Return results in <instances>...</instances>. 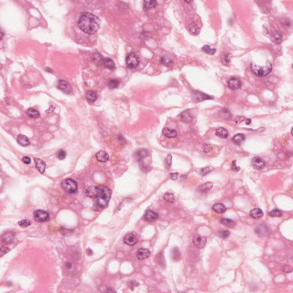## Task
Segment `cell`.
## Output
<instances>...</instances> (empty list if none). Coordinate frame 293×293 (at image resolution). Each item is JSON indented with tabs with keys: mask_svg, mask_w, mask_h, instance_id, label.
Wrapping results in <instances>:
<instances>
[{
	"mask_svg": "<svg viewBox=\"0 0 293 293\" xmlns=\"http://www.w3.org/2000/svg\"><path fill=\"white\" fill-rule=\"evenodd\" d=\"M86 194L88 197L94 199L96 204L101 208L104 209L108 205L112 191L105 185H92L87 189Z\"/></svg>",
	"mask_w": 293,
	"mask_h": 293,
	"instance_id": "obj_1",
	"label": "cell"
},
{
	"mask_svg": "<svg viewBox=\"0 0 293 293\" xmlns=\"http://www.w3.org/2000/svg\"><path fill=\"white\" fill-rule=\"evenodd\" d=\"M100 25L99 18L89 12L82 13L78 21V26L80 30L89 35L96 33L99 30Z\"/></svg>",
	"mask_w": 293,
	"mask_h": 293,
	"instance_id": "obj_2",
	"label": "cell"
},
{
	"mask_svg": "<svg viewBox=\"0 0 293 293\" xmlns=\"http://www.w3.org/2000/svg\"><path fill=\"white\" fill-rule=\"evenodd\" d=\"M250 68L252 72L257 76L265 77L272 71L273 66L270 62H267L264 66H260L254 62H251Z\"/></svg>",
	"mask_w": 293,
	"mask_h": 293,
	"instance_id": "obj_3",
	"label": "cell"
},
{
	"mask_svg": "<svg viewBox=\"0 0 293 293\" xmlns=\"http://www.w3.org/2000/svg\"><path fill=\"white\" fill-rule=\"evenodd\" d=\"M63 189L67 193H73L77 190V184L75 180L72 179H66L61 183Z\"/></svg>",
	"mask_w": 293,
	"mask_h": 293,
	"instance_id": "obj_4",
	"label": "cell"
},
{
	"mask_svg": "<svg viewBox=\"0 0 293 293\" xmlns=\"http://www.w3.org/2000/svg\"><path fill=\"white\" fill-rule=\"evenodd\" d=\"M139 58L135 53H130L127 57L126 63L128 67L136 68L139 64Z\"/></svg>",
	"mask_w": 293,
	"mask_h": 293,
	"instance_id": "obj_5",
	"label": "cell"
},
{
	"mask_svg": "<svg viewBox=\"0 0 293 293\" xmlns=\"http://www.w3.org/2000/svg\"><path fill=\"white\" fill-rule=\"evenodd\" d=\"M33 215L34 220L38 222H44L49 219V215L48 212L42 209L34 211Z\"/></svg>",
	"mask_w": 293,
	"mask_h": 293,
	"instance_id": "obj_6",
	"label": "cell"
},
{
	"mask_svg": "<svg viewBox=\"0 0 293 293\" xmlns=\"http://www.w3.org/2000/svg\"><path fill=\"white\" fill-rule=\"evenodd\" d=\"M193 243L195 247L199 249H203L206 245L207 238L203 236L197 235L193 238Z\"/></svg>",
	"mask_w": 293,
	"mask_h": 293,
	"instance_id": "obj_7",
	"label": "cell"
},
{
	"mask_svg": "<svg viewBox=\"0 0 293 293\" xmlns=\"http://www.w3.org/2000/svg\"><path fill=\"white\" fill-rule=\"evenodd\" d=\"M241 86L242 82L237 77H231L228 81V87L232 90L238 89L240 88Z\"/></svg>",
	"mask_w": 293,
	"mask_h": 293,
	"instance_id": "obj_8",
	"label": "cell"
},
{
	"mask_svg": "<svg viewBox=\"0 0 293 293\" xmlns=\"http://www.w3.org/2000/svg\"><path fill=\"white\" fill-rule=\"evenodd\" d=\"M252 165L254 168L258 170H260L266 166V163L263 159L259 157H256L252 160Z\"/></svg>",
	"mask_w": 293,
	"mask_h": 293,
	"instance_id": "obj_9",
	"label": "cell"
},
{
	"mask_svg": "<svg viewBox=\"0 0 293 293\" xmlns=\"http://www.w3.org/2000/svg\"><path fill=\"white\" fill-rule=\"evenodd\" d=\"M137 238L135 235L129 233L124 238V242L128 246H134L137 242Z\"/></svg>",
	"mask_w": 293,
	"mask_h": 293,
	"instance_id": "obj_10",
	"label": "cell"
},
{
	"mask_svg": "<svg viewBox=\"0 0 293 293\" xmlns=\"http://www.w3.org/2000/svg\"><path fill=\"white\" fill-rule=\"evenodd\" d=\"M151 252L147 249L141 248L137 251V257L139 260H144L150 257Z\"/></svg>",
	"mask_w": 293,
	"mask_h": 293,
	"instance_id": "obj_11",
	"label": "cell"
},
{
	"mask_svg": "<svg viewBox=\"0 0 293 293\" xmlns=\"http://www.w3.org/2000/svg\"><path fill=\"white\" fill-rule=\"evenodd\" d=\"M57 87L61 91L65 93H69L71 92L72 89L69 84L66 81L64 80H60L58 83Z\"/></svg>",
	"mask_w": 293,
	"mask_h": 293,
	"instance_id": "obj_12",
	"label": "cell"
},
{
	"mask_svg": "<svg viewBox=\"0 0 293 293\" xmlns=\"http://www.w3.org/2000/svg\"><path fill=\"white\" fill-rule=\"evenodd\" d=\"M144 217L147 221L153 222L158 219V218H159V214L153 211L148 210L145 213Z\"/></svg>",
	"mask_w": 293,
	"mask_h": 293,
	"instance_id": "obj_13",
	"label": "cell"
},
{
	"mask_svg": "<svg viewBox=\"0 0 293 293\" xmlns=\"http://www.w3.org/2000/svg\"><path fill=\"white\" fill-rule=\"evenodd\" d=\"M34 162L36 169L41 174H44L46 168L45 163L42 160L39 158H34Z\"/></svg>",
	"mask_w": 293,
	"mask_h": 293,
	"instance_id": "obj_14",
	"label": "cell"
},
{
	"mask_svg": "<svg viewBox=\"0 0 293 293\" xmlns=\"http://www.w3.org/2000/svg\"><path fill=\"white\" fill-rule=\"evenodd\" d=\"M96 158L99 161L104 163L109 160V155L105 151H99L96 154Z\"/></svg>",
	"mask_w": 293,
	"mask_h": 293,
	"instance_id": "obj_15",
	"label": "cell"
},
{
	"mask_svg": "<svg viewBox=\"0 0 293 293\" xmlns=\"http://www.w3.org/2000/svg\"><path fill=\"white\" fill-rule=\"evenodd\" d=\"M250 215L254 219H258L263 216V212L260 208H255L250 211Z\"/></svg>",
	"mask_w": 293,
	"mask_h": 293,
	"instance_id": "obj_16",
	"label": "cell"
},
{
	"mask_svg": "<svg viewBox=\"0 0 293 293\" xmlns=\"http://www.w3.org/2000/svg\"><path fill=\"white\" fill-rule=\"evenodd\" d=\"M163 134L168 138H175L177 135L176 130L169 129L168 128H164L162 131Z\"/></svg>",
	"mask_w": 293,
	"mask_h": 293,
	"instance_id": "obj_17",
	"label": "cell"
},
{
	"mask_svg": "<svg viewBox=\"0 0 293 293\" xmlns=\"http://www.w3.org/2000/svg\"><path fill=\"white\" fill-rule=\"evenodd\" d=\"M213 187V183L212 182H206L201 184L198 188V190L201 193H205L209 191Z\"/></svg>",
	"mask_w": 293,
	"mask_h": 293,
	"instance_id": "obj_18",
	"label": "cell"
},
{
	"mask_svg": "<svg viewBox=\"0 0 293 293\" xmlns=\"http://www.w3.org/2000/svg\"><path fill=\"white\" fill-rule=\"evenodd\" d=\"M215 135L218 137L223 139L227 138L229 135L228 131L223 127H219L217 128L215 131Z\"/></svg>",
	"mask_w": 293,
	"mask_h": 293,
	"instance_id": "obj_19",
	"label": "cell"
},
{
	"mask_svg": "<svg viewBox=\"0 0 293 293\" xmlns=\"http://www.w3.org/2000/svg\"><path fill=\"white\" fill-rule=\"evenodd\" d=\"M220 222L226 226V227H228V228H234L236 226V222H235L234 220H233V219H228V218H222L220 220Z\"/></svg>",
	"mask_w": 293,
	"mask_h": 293,
	"instance_id": "obj_20",
	"label": "cell"
},
{
	"mask_svg": "<svg viewBox=\"0 0 293 293\" xmlns=\"http://www.w3.org/2000/svg\"><path fill=\"white\" fill-rule=\"evenodd\" d=\"M17 142L22 146H27L30 144L29 139L24 135H18L17 136Z\"/></svg>",
	"mask_w": 293,
	"mask_h": 293,
	"instance_id": "obj_21",
	"label": "cell"
},
{
	"mask_svg": "<svg viewBox=\"0 0 293 293\" xmlns=\"http://www.w3.org/2000/svg\"><path fill=\"white\" fill-rule=\"evenodd\" d=\"M212 209L215 212H217L218 214H222L226 212L227 209L223 204L216 203L213 205Z\"/></svg>",
	"mask_w": 293,
	"mask_h": 293,
	"instance_id": "obj_22",
	"label": "cell"
},
{
	"mask_svg": "<svg viewBox=\"0 0 293 293\" xmlns=\"http://www.w3.org/2000/svg\"><path fill=\"white\" fill-rule=\"evenodd\" d=\"M245 136L242 134L235 135L232 139V141L236 145H240L245 140Z\"/></svg>",
	"mask_w": 293,
	"mask_h": 293,
	"instance_id": "obj_23",
	"label": "cell"
},
{
	"mask_svg": "<svg viewBox=\"0 0 293 293\" xmlns=\"http://www.w3.org/2000/svg\"><path fill=\"white\" fill-rule=\"evenodd\" d=\"M157 2L156 1H145L144 2L143 7L145 10H150L155 8L156 6Z\"/></svg>",
	"mask_w": 293,
	"mask_h": 293,
	"instance_id": "obj_24",
	"label": "cell"
},
{
	"mask_svg": "<svg viewBox=\"0 0 293 293\" xmlns=\"http://www.w3.org/2000/svg\"><path fill=\"white\" fill-rule=\"evenodd\" d=\"M102 64L107 68H108L109 69H112V70H113L115 69L116 68V66H115V63L113 62V61L112 60H111L109 58H106V59H104L103 61V63Z\"/></svg>",
	"mask_w": 293,
	"mask_h": 293,
	"instance_id": "obj_25",
	"label": "cell"
},
{
	"mask_svg": "<svg viewBox=\"0 0 293 293\" xmlns=\"http://www.w3.org/2000/svg\"><path fill=\"white\" fill-rule=\"evenodd\" d=\"M271 37L273 39L274 42H276L278 44H281L282 41V36L279 32L277 31H274L271 33Z\"/></svg>",
	"mask_w": 293,
	"mask_h": 293,
	"instance_id": "obj_26",
	"label": "cell"
},
{
	"mask_svg": "<svg viewBox=\"0 0 293 293\" xmlns=\"http://www.w3.org/2000/svg\"><path fill=\"white\" fill-rule=\"evenodd\" d=\"M86 99L89 103H93L97 99V94L93 91H88L86 93Z\"/></svg>",
	"mask_w": 293,
	"mask_h": 293,
	"instance_id": "obj_27",
	"label": "cell"
},
{
	"mask_svg": "<svg viewBox=\"0 0 293 293\" xmlns=\"http://www.w3.org/2000/svg\"><path fill=\"white\" fill-rule=\"evenodd\" d=\"M147 155H148V152L145 149H141L137 152V159L141 163L144 162V160L145 158H147Z\"/></svg>",
	"mask_w": 293,
	"mask_h": 293,
	"instance_id": "obj_28",
	"label": "cell"
},
{
	"mask_svg": "<svg viewBox=\"0 0 293 293\" xmlns=\"http://www.w3.org/2000/svg\"><path fill=\"white\" fill-rule=\"evenodd\" d=\"M13 238H14L13 233H12L11 232H8V233H6L5 234L3 235V236L2 237V240L3 242L8 244V243H11L12 242Z\"/></svg>",
	"mask_w": 293,
	"mask_h": 293,
	"instance_id": "obj_29",
	"label": "cell"
},
{
	"mask_svg": "<svg viewBox=\"0 0 293 293\" xmlns=\"http://www.w3.org/2000/svg\"><path fill=\"white\" fill-rule=\"evenodd\" d=\"M188 28L190 32L194 35H197L200 32V28L195 23H190L188 25Z\"/></svg>",
	"mask_w": 293,
	"mask_h": 293,
	"instance_id": "obj_30",
	"label": "cell"
},
{
	"mask_svg": "<svg viewBox=\"0 0 293 293\" xmlns=\"http://www.w3.org/2000/svg\"><path fill=\"white\" fill-rule=\"evenodd\" d=\"M26 114L28 116L31 117V118H34V119L38 118V117H40V115L39 112L36 109H33V108H29V109H28L26 112Z\"/></svg>",
	"mask_w": 293,
	"mask_h": 293,
	"instance_id": "obj_31",
	"label": "cell"
},
{
	"mask_svg": "<svg viewBox=\"0 0 293 293\" xmlns=\"http://www.w3.org/2000/svg\"><path fill=\"white\" fill-rule=\"evenodd\" d=\"M181 119L184 123H189L192 121L193 117L188 111H184L181 114Z\"/></svg>",
	"mask_w": 293,
	"mask_h": 293,
	"instance_id": "obj_32",
	"label": "cell"
},
{
	"mask_svg": "<svg viewBox=\"0 0 293 293\" xmlns=\"http://www.w3.org/2000/svg\"><path fill=\"white\" fill-rule=\"evenodd\" d=\"M194 96L196 97V99H198V100L199 101H203L204 100H207V99H211L209 96H208V95H207L203 93H201V92H195Z\"/></svg>",
	"mask_w": 293,
	"mask_h": 293,
	"instance_id": "obj_33",
	"label": "cell"
},
{
	"mask_svg": "<svg viewBox=\"0 0 293 293\" xmlns=\"http://www.w3.org/2000/svg\"><path fill=\"white\" fill-rule=\"evenodd\" d=\"M164 199L169 203H174L175 201L174 195L171 193H166L163 196Z\"/></svg>",
	"mask_w": 293,
	"mask_h": 293,
	"instance_id": "obj_34",
	"label": "cell"
},
{
	"mask_svg": "<svg viewBox=\"0 0 293 293\" xmlns=\"http://www.w3.org/2000/svg\"><path fill=\"white\" fill-rule=\"evenodd\" d=\"M231 56H232L230 54V53H225V54H224V55L223 56L222 59L223 64V65H228L230 63Z\"/></svg>",
	"mask_w": 293,
	"mask_h": 293,
	"instance_id": "obj_35",
	"label": "cell"
},
{
	"mask_svg": "<svg viewBox=\"0 0 293 293\" xmlns=\"http://www.w3.org/2000/svg\"><path fill=\"white\" fill-rule=\"evenodd\" d=\"M268 215L271 217H281L282 216V212L279 209H273L268 213Z\"/></svg>",
	"mask_w": 293,
	"mask_h": 293,
	"instance_id": "obj_36",
	"label": "cell"
},
{
	"mask_svg": "<svg viewBox=\"0 0 293 293\" xmlns=\"http://www.w3.org/2000/svg\"><path fill=\"white\" fill-rule=\"evenodd\" d=\"M202 50H203L204 52L211 55H214L216 53V49L215 48H211L209 45H204L202 48Z\"/></svg>",
	"mask_w": 293,
	"mask_h": 293,
	"instance_id": "obj_37",
	"label": "cell"
},
{
	"mask_svg": "<svg viewBox=\"0 0 293 293\" xmlns=\"http://www.w3.org/2000/svg\"><path fill=\"white\" fill-rule=\"evenodd\" d=\"M172 257L174 260H178L181 257V254L177 247H175L172 251Z\"/></svg>",
	"mask_w": 293,
	"mask_h": 293,
	"instance_id": "obj_38",
	"label": "cell"
},
{
	"mask_svg": "<svg viewBox=\"0 0 293 293\" xmlns=\"http://www.w3.org/2000/svg\"><path fill=\"white\" fill-rule=\"evenodd\" d=\"M18 224L21 227H26L32 224V222L28 219H24L19 221Z\"/></svg>",
	"mask_w": 293,
	"mask_h": 293,
	"instance_id": "obj_39",
	"label": "cell"
},
{
	"mask_svg": "<svg viewBox=\"0 0 293 293\" xmlns=\"http://www.w3.org/2000/svg\"><path fill=\"white\" fill-rule=\"evenodd\" d=\"M108 85L109 88H111V89L116 88L119 85V81L116 80H111L109 81Z\"/></svg>",
	"mask_w": 293,
	"mask_h": 293,
	"instance_id": "obj_40",
	"label": "cell"
},
{
	"mask_svg": "<svg viewBox=\"0 0 293 293\" xmlns=\"http://www.w3.org/2000/svg\"><path fill=\"white\" fill-rule=\"evenodd\" d=\"M230 235V233L228 230H225V231H221L219 233V236L221 237L223 239H226L228 238Z\"/></svg>",
	"mask_w": 293,
	"mask_h": 293,
	"instance_id": "obj_41",
	"label": "cell"
},
{
	"mask_svg": "<svg viewBox=\"0 0 293 293\" xmlns=\"http://www.w3.org/2000/svg\"><path fill=\"white\" fill-rule=\"evenodd\" d=\"M67 153L63 150H60L57 152V156L60 160H64L66 158Z\"/></svg>",
	"mask_w": 293,
	"mask_h": 293,
	"instance_id": "obj_42",
	"label": "cell"
},
{
	"mask_svg": "<svg viewBox=\"0 0 293 293\" xmlns=\"http://www.w3.org/2000/svg\"><path fill=\"white\" fill-rule=\"evenodd\" d=\"M213 169H214V168L212 167H207L201 169V173L203 175H206L207 174L209 173L211 171H212Z\"/></svg>",
	"mask_w": 293,
	"mask_h": 293,
	"instance_id": "obj_43",
	"label": "cell"
},
{
	"mask_svg": "<svg viewBox=\"0 0 293 293\" xmlns=\"http://www.w3.org/2000/svg\"><path fill=\"white\" fill-rule=\"evenodd\" d=\"M10 251V249L8 247L6 246H2L1 249V256L2 257L4 255L7 254L9 251Z\"/></svg>",
	"mask_w": 293,
	"mask_h": 293,
	"instance_id": "obj_44",
	"label": "cell"
},
{
	"mask_svg": "<svg viewBox=\"0 0 293 293\" xmlns=\"http://www.w3.org/2000/svg\"><path fill=\"white\" fill-rule=\"evenodd\" d=\"M231 169L233 171H234L235 172H238L240 170V167L236 166V160H234L233 161L232 165H231Z\"/></svg>",
	"mask_w": 293,
	"mask_h": 293,
	"instance_id": "obj_45",
	"label": "cell"
},
{
	"mask_svg": "<svg viewBox=\"0 0 293 293\" xmlns=\"http://www.w3.org/2000/svg\"><path fill=\"white\" fill-rule=\"evenodd\" d=\"M166 162L167 163L168 165L171 167L172 164V155L171 154L168 155L167 157L166 158Z\"/></svg>",
	"mask_w": 293,
	"mask_h": 293,
	"instance_id": "obj_46",
	"label": "cell"
},
{
	"mask_svg": "<svg viewBox=\"0 0 293 293\" xmlns=\"http://www.w3.org/2000/svg\"><path fill=\"white\" fill-rule=\"evenodd\" d=\"M23 161L26 164H29L31 163V159L28 156H25L23 158Z\"/></svg>",
	"mask_w": 293,
	"mask_h": 293,
	"instance_id": "obj_47",
	"label": "cell"
},
{
	"mask_svg": "<svg viewBox=\"0 0 293 293\" xmlns=\"http://www.w3.org/2000/svg\"><path fill=\"white\" fill-rule=\"evenodd\" d=\"M210 149H211V147L208 144H204V147H203V150H204V152H206V153H207L209 152L210 151Z\"/></svg>",
	"mask_w": 293,
	"mask_h": 293,
	"instance_id": "obj_48",
	"label": "cell"
},
{
	"mask_svg": "<svg viewBox=\"0 0 293 293\" xmlns=\"http://www.w3.org/2000/svg\"><path fill=\"white\" fill-rule=\"evenodd\" d=\"M292 268L290 266H285L284 268V270H283V271L286 272V273H290L292 271Z\"/></svg>",
	"mask_w": 293,
	"mask_h": 293,
	"instance_id": "obj_49",
	"label": "cell"
},
{
	"mask_svg": "<svg viewBox=\"0 0 293 293\" xmlns=\"http://www.w3.org/2000/svg\"><path fill=\"white\" fill-rule=\"evenodd\" d=\"M178 177V174L177 173H171V178L172 180H176Z\"/></svg>",
	"mask_w": 293,
	"mask_h": 293,
	"instance_id": "obj_50",
	"label": "cell"
},
{
	"mask_svg": "<svg viewBox=\"0 0 293 293\" xmlns=\"http://www.w3.org/2000/svg\"><path fill=\"white\" fill-rule=\"evenodd\" d=\"M251 120L250 119H247L246 120V124H247V125L250 124V123H251Z\"/></svg>",
	"mask_w": 293,
	"mask_h": 293,
	"instance_id": "obj_51",
	"label": "cell"
}]
</instances>
